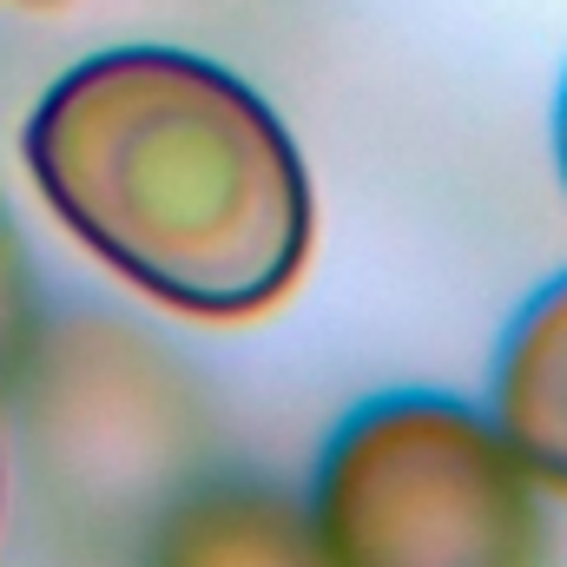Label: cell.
<instances>
[{
    "label": "cell",
    "mask_w": 567,
    "mask_h": 567,
    "mask_svg": "<svg viewBox=\"0 0 567 567\" xmlns=\"http://www.w3.org/2000/svg\"><path fill=\"white\" fill-rule=\"evenodd\" d=\"M555 126H561V172H567V86H561V120Z\"/></svg>",
    "instance_id": "obj_5"
},
{
    "label": "cell",
    "mask_w": 567,
    "mask_h": 567,
    "mask_svg": "<svg viewBox=\"0 0 567 567\" xmlns=\"http://www.w3.org/2000/svg\"><path fill=\"white\" fill-rule=\"evenodd\" d=\"M495 429L535 468L542 488L567 495V278H555L508 330L495 357Z\"/></svg>",
    "instance_id": "obj_4"
},
{
    "label": "cell",
    "mask_w": 567,
    "mask_h": 567,
    "mask_svg": "<svg viewBox=\"0 0 567 567\" xmlns=\"http://www.w3.org/2000/svg\"><path fill=\"white\" fill-rule=\"evenodd\" d=\"M145 567H330L310 508L265 482H205L165 508Z\"/></svg>",
    "instance_id": "obj_3"
},
{
    "label": "cell",
    "mask_w": 567,
    "mask_h": 567,
    "mask_svg": "<svg viewBox=\"0 0 567 567\" xmlns=\"http://www.w3.org/2000/svg\"><path fill=\"white\" fill-rule=\"evenodd\" d=\"M303 508L330 567H555L535 468L449 396L403 390L343 416Z\"/></svg>",
    "instance_id": "obj_2"
},
{
    "label": "cell",
    "mask_w": 567,
    "mask_h": 567,
    "mask_svg": "<svg viewBox=\"0 0 567 567\" xmlns=\"http://www.w3.org/2000/svg\"><path fill=\"white\" fill-rule=\"evenodd\" d=\"M27 165L60 225L145 297L238 323L303 278L317 205L284 120L218 60L113 47L47 86Z\"/></svg>",
    "instance_id": "obj_1"
}]
</instances>
